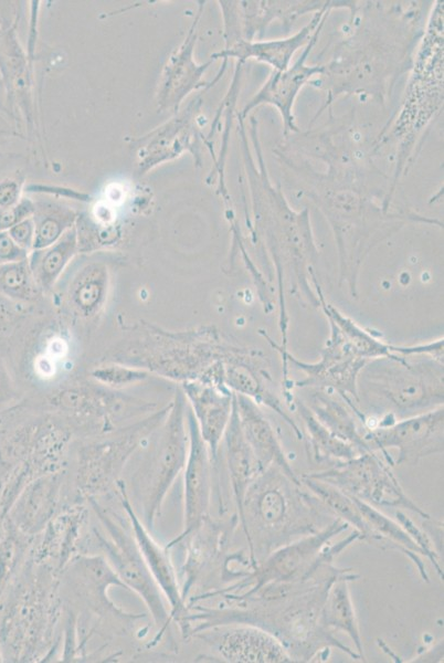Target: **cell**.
Masks as SVG:
<instances>
[{"mask_svg":"<svg viewBox=\"0 0 444 663\" xmlns=\"http://www.w3.org/2000/svg\"><path fill=\"white\" fill-rule=\"evenodd\" d=\"M60 575L35 564L24 567L0 599L3 662L44 661L54 648L61 615Z\"/></svg>","mask_w":444,"mask_h":663,"instance_id":"1","label":"cell"},{"mask_svg":"<svg viewBox=\"0 0 444 663\" xmlns=\"http://www.w3.org/2000/svg\"><path fill=\"white\" fill-rule=\"evenodd\" d=\"M406 358L393 354L368 361L358 377L359 401L401 419L443 406V364Z\"/></svg>","mask_w":444,"mask_h":663,"instance_id":"2","label":"cell"},{"mask_svg":"<svg viewBox=\"0 0 444 663\" xmlns=\"http://www.w3.org/2000/svg\"><path fill=\"white\" fill-rule=\"evenodd\" d=\"M294 484L282 471L271 467L260 473L245 493L241 526L249 544L256 532L265 554L287 544L293 535L319 532L314 519L319 515L320 501L292 488Z\"/></svg>","mask_w":444,"mask_h":663,"instance_id":"3","label":"cell"},{"mask_svg":"<svg viewBox=\"0 0 444 663\" xmlns=\"http://www.w3.org/2000/svg\"><path fill=\"white\" fill-rule=\"evenodd\" d=\"M85 501L102 525V530L92 527L89 537L82 540L89 544L84 546L81 552L93 551L103 555L127 590L136 592L142 599L158 628L154 641H159L170 627V613L165 597L142 558L130 526H124L123 518L109 507L102 505L97 497Z\"/></svg>","mask_w":444,"mask_h":663,"instance_id":"4","label":"cell"},{"mask_svg":"<svg viewBox=\"0 0 444 663\" xmlns=\"http://www.w3.org/2000/svg\"><path fill=\"white\" fill-rule=\"evenodd\" d=\"M187 407L188 401L180 389L157 429L152 449L131 475L135 497L141 507L139 517L148 529L154 527L168 492L186 465L189 449Z\"/></svg>","mask_w":444,"mask_h":663,"instance_id":"5","label":"cell"},{"mask_svg":"<svg viewBox=\"0 0 444 663\" xmlns=\"http://www.w3.org/2000/svg\"><path fill=\"white\" fill-rule=\"evenodd\" d=\"M169 406L129 425L106 431V436L77 452L75 486L80 497H98L112 491L131 456L163 422Z\"/></svg>","mask_w":444,"mask_h":663,"instance_id":"6","label":"cell"},{"mask_svg":"<svg viewBox=\"0 0 444 663\" xmlns=\"http://www.w3.org/2000/svg\"><path fill=\"white\" fill-rule=\"evenodd\" d=\"M347 526L348 524L338 517L319 532L279 546L268 554L263 564L255 567V571L250 577L231 588L218 591L231 593L239 588L252 585V588L243 594L232 593L236 597H247L265 586L294 583L309 579L352 540L360 537L359 532L356 530L346 540L339 543L340 545L324 551L325 544Z\"/></svg>","mask_w":444,"mask_h":663,"instance_id":"7","label":"cell"},{"mask_svg":"<svg viewBox=\"0 0 444 663\" xmlns=\"http://www.w3.org/2000/svg\"><path fill=\"white\" fill-rule=\"evenodd\" d=\"M330 334L316 362H304L293 356L262 330L260 332L269 345L281 355L283 361L284 386L288 381V365L304 373V378L292 385V388H323L335 391L347 403H359L358 377L368 362L359 357L346 341L339 330L329 324Z\"/></svg>","mask_w":444,"mask_h":663,"instance_id":"8","label":"cell"},{"mask_svg":"<svg viewBox=\"0 0 444 663\" xmlns=\"http://www.w3.org/2000/svg\"><path fill=\"white\" fill-rule=\"evenodd\" d=\"M307 475L329 483L368 504L408 508L430 519L429 514L405 494L392 473L391 465L384 463L374 451L336 461L329 469Z\"/></svg>","mask_w":444,"mask_h":663,"instance_id":"9","label":"cell"},{"mask_svg":"<svg viewBox=\"0 0 444 663\" xmlns=\"http://www.w3.org/2000/svg\"><path fill=\"white\" fill-rule=\"evenodd\" d=\"M62 577L66 587L82 601L89 611L117 628L126 630L144 613H131L123 610L108 596L110 587L127 590L107 559L97 552H78L63 569Z\"/></svg>","mask_w":444,"mask_h":663,"instance_id":"10","label":"cell"},{"mask_svg":"<svg viewBox=\"0 0 444 663\" xmlns=\"http://www.w3.org/2000/svg\"><path fill=\"white\" fill-rule=\"evenodd\" d=\"M443 406L402 418L385 427L364 430L363 439L372 451L380 450L388 463V449H397V464H416L421 459L443 452Z\"/></svg>","mask_w":444,"mask_h":663,"instance_id":"11","label":"cell"},{"mask_svg":"<svg viewBox=\"0 0 444 663\" xmlns=\"http://www.w3.org/2000/svg\"><path fill=\"white\" fill-rule=\"evenodd\" d=\"M187 428L189 434V449L186 465L183 467V528L167 547L181 540L192 530L198 528L207 518L212 494V462L205 442L203 441L194 418L188 403Z\"/></svg>","mask_w":444,"mask_h":663,"instance_id":"12","label":"cell"},{"mask_svg":"<svg viewBox=\"0 0 444 663\" xmlns=\"http://www.w3.org/2000/svg\"><path fill=\"white\" fill-rule=\"evenodd\" d=\"M115 487L142 558L169 604L170 620L180 627L188 613V607L181 594L180 583L169 555V549L161 547L152 538L149 529L140 519L131 504L126 482L120 478L117 481Z\"/></svg>","mask_w":444,"mask_h":663,"instance_id":"13","label":"cell"},{"mask_svg":"<svg viewBox=\"0 0 444 663\" xmlns=\"http://www.w3.org/2000/svg\"><path fill=\"white\" fill-rule=\"evenodd\" d=\"M193 638L205 641L228 662H294L276 636L251 624L215 627L199 632Z\"/></svg>","mask_w":444,"mask_h":663,"instance_id":"14","label":"cell"},{"mask_svg":"<svg viewBox=\"0 0 444 663\" xmlns=\"http://www.w3.org/2000/svg\"><path fill=\"white\" fill-rule=\"evenodd\" d=\"M87 508L82 502L63 505L32 545L30 558L61 575L71 559L80 552Z\"/></svg>","mask_w":444,"mask_h":663,"instance_id":"15","label":"cell"},{"mask_svg":"<svg viewBox=\"0 0 444 663\" xmlns=\"http://www.w3.org/2000/svg\"><path fill=\"white\" fill-rule=\"evenodd\" d=\"M222 366L224 383L232 392L274 410L292 427L298 439L303 438L298 424L284 410L282 401L266 385L272 377L265 365V355L260 349L239 346L222 362Z\"/></svg>","mask_w":444,"mask_h":663,"instance_id":"16","label":"cell"},{"mask_svg":"<svg viewBox=\"0 0 444 663\" xmlns=\"http://www.w3.org/2000/svg\"><path fill=\"white\" fill-rule=\"evenodd\" d=\"M181 390L194 414L211 462L216 467L219 444L231 417L234 392L223 382L203 379L183 381Z\"/></svg>","mask_w":444,"mask_h":663,"instance_id":"17","label":"cell"},{"mask_svg":"<svg viewBox=\"0 0 444 663\" xmlns=\"http://www.w3.org/2000/svg\"><path fill=\"white\" fill-rule=\"evenodd\" d=\"M65 470L29 482L4 515L21 533L35 538L62 508Z\"/></svg>","mask_w":444,"mask_h":663,"instance_id":"18","label":"cell"},{"mask_svg":"<svg viewBox=\"0 0 444 663\" xmlns=\"http://www.w3.org/2000/svg\"><path fill=\"white\" fill-rule=\"evenodd\" d=\"M320 27L315 31L307 48L296 63L285 71H275L245 106L244 114L260 104H271L279 110L284 120L285 133L297 130L293 116L295 97L310 77L325 71V67L321 65H305V61L316 42Z\"/></svg>","mask_w":444,"mask_h":663,"instance_id":"19","label":"cell"},{"mask_svg":"<svg viewBox=\"0 0 444 663\" xmlns=\"http://www.w3.org/2000/svg\"><path fill=\"white\" fill-rule=\"evenodd\" d=\"M236 408L244 436L257 460L261 473L276 467L293 483L302 485L289 465L275 431L265 414L250 398L236 394Z\"/></svg>","mask_w":444,"mask_h":663,"instance_id":"20","label":"cell"},{"mask_svg":"<svg viewBox=\"0 0 444 663\" xmlns=\"http://www.w3.org/2000/svg\"><path fill=\"white\" fill-rule=\"evenodd\" d=\"M230 481L240 523L243 520V502L252 482L261 473L257 460L247 443L237 413L235 393L229 423L223 438Z\"/></svg>","mask_w":444,"mask_h":663,"instance_id":"21","label":"cell"},{"mask_svg":"<svg viewBox=\"0 0 444 663\" xmlns=\"http://www.w3.org/2000/svg\"><path fill=\"white\" fill-rule=\"evenodd\" d=\"M110 284V271L104 262L89 261L75 270L65 287L64 299L80 318L95 317L104 307Z\"/></svg>","mask_w":444,"mask_h":663,"instance_id":"22","label":"cell"},{"mask_svg":"<svg viewBox=\"0 0 444 663\" xmlns=\"http://www.w3.org/2000/svg\"><path fill=\"white\" fill-rule=\"evenodd\" d=\"M328 4L329 2L325 3L311 21L294 35L271 41L241 40L229 54L239 60L255 59L272 65L276 71L287 70L294 53L310 41L317 25L326 18Z\"/></svg>","mask_w":444,"mask_h":663,"instance_id":"23","label":"cell"},{"mask_svg":"<svg viewBox=\"0 0 444 663\" xmlns=\"http://www.w3.org/2000/svg\"><path fill=\"white\" fill-rule=\"evenodd\" d=\"M308 396V408L315 417L335 435L351 444L360 454L372 451L356 421L352 408L335 391L311 388ZM358 418V417H357Z\"/></svg>","mask_w":444,"mask_h":663,"instance_id":"24","label":"cell"},{"mask_svg":"<svg viewBox=\"0 0 444 663\" xmlns=\"http://www.w3.org/2000/svg\"><path fill=\"white\" fill-rule=\"evenodd\" d=\"M225 532L207 518L198 528L176 545H184V562L181 567V594L187 602L188 596L205 566L213 559L224 544Z\"/></svg>","mask_w":444,"mask_h":663,"instance_id":"25","label":"cell"},{"mask_svg":"<svg viewBox=\"0 0 444 663\" xmlns=\"http://www.w3.org/2000/svg\"><path fill=\"white\" fill-rule=\"evenodd\" d=\"M77 250L76 233L66 231L55 243L33 250L29 264L41 292L50 291L61 278Z\"/></svg>","mask_w":444,"mask_h":663,"instance_id":"26","label":"cell"},{"mask_svg":"<svg viewBox=\"0 0 444 663\" xmlns=\"http://www.w3.org/2000/svg\"><path fill=\"white\" fill-rule=\"evenodd\" d=\"M293 408L307 430L309 453L316 462L345 461L360 454L351 444L328 430L302 399L294 397Z\"/></svg>","mask_w":444,"mask_h":663,"instance_id":"27","label":"cell"},{"mask_svg":"<svg viewBox=\"0 0 444 663\" xmlns=\"http://www.w3.org/2000/svg\"><path fill=\"white\" fill-rule=\"evenodd\" d=\"M351 578L355 576L340 573L332 581L323 607L321 622L331 632L335 630L346 632L362 656V641L348 588V580Z\"/></svg>","mask_w":444,"mask_h":663,"instance_id":"28","label":"cell"},{"mask_svg":"<svg viewBox=\"0 0 444 663\" xmlns=\"http://www.w3.org/2000/svg\"><path fill=\"white\" fill-rule=\"evenodd\" d=\"M314 285L319 295V307L323 309L328 323L332 324L339 330L359 357L370 361L372 359L393 355L390 349V344L374 337L370 332L362 328L351 318L343 315L339 309L327 303L317 280L314 281Z\"/></svg>","mask_w":444,"mask_h":663,"instance_id":"29","label":"cell"},{"mask_svg":"<svg viewBox=\"0 0 444 663\" xmlns=\"http://www.w3.org/2000/svg\"><path fill=\"white\" fill-rule=\"evenodd\" d=\"M120 402L123 401L117 396L85 387L66 389L51 399V403L64 412L103 418L107 425L110 417L121 411Z\"/></svg>","mask_w":444,"mask_h":663,"instance_id":"30","label":"cell"},{"mask_svg":"<svg viewBox=\"0 0 444 663\" xmlns=\"http://www.w3.org/2000/svg\"><path fill=\"white\" fill-rule=\"evenodd\" d=\"M300 483L306 485L336 517L356 526L362 539L372 544L378 543L377 535L361 515L351 496L336 486L313 478L307 474L300 477Z\"/></svg>","mask_w":444,"mask_h":663,"instance_id":"31","label":"cell"},{"mask_svg":"<svg viewBox=\"0 0 444 663\" xmlns=\"http://www.w3.org/2000/svg\"><path fill=\"white\" fill-rule=\"evenodd\" d=\"M34 539L21 533L7 517L2 518L0 532V599L24 567Z\"/></svg>","mask_w":444,"mask_h":663,"instance_id":"32","label":"cell"},{"mask_svg":"<svg viewBox=\"0 0 444 663\" xmlns=\"http://www.w3.org/2000/svg\"><path fill=\"white\" fill-rule=\"evenodd\" d=\"M351 497L355 501L366 522L370 525V527L377 535L378 543H381L385 538L388 540H391L393 545H397L400 551L406 554L408 557L416 564L423 579L427 581L429 577L425 572V567L417 557L419 554L423 555V551L410 537V535L404 530V528L394 520L390 519L381 512L377 511L374 507L371 506V504H368L357 497Z\"/></svg>","mask_w":444,"mask_h":663,"instance_id":"33","label":"cell"},{"mask_svg":"<svg viewBox=\"0 0 444 663\" xmlns=\"http://www.w3.org/2000/svg\"><path fill=\"white\" fill-rule=\"evenodd\" d=\"M33 277L29 257L23 261L0 264V295L10 301L29 302L40 293Z\"/></svg>","mask_w":444,"mask_h":663,"instance_id":"34","label":"cell"},{"mask_svg":"<svg viewBox=\"0 0 444 663\" xmlns=\"http://www.w3.org/2000/svg\"><path fill=\"white\" fill-rule=\"evenodd\" d=\"M91 376L98 383L116 389L146 380L150 371L127 364L108 361L96 366L91 371Z\"/></svg>","mask_w":444,"mask_h":663,"instance_id":"35","label":"cell"},{"mask_svg":"<svg viewBox=\"0 0 444 663\" xmlns=\"http://www.w3.org/2000/svg\"><path fill=\"white\" fill-rule=\"evenodd\" d=\"M395 515L400 522V525L421 548L423 555H425L431 560V562L434 564L436 572L441 578H443V572L437 564L438 555L434 550L433 544L430 540L429 536L422 529L416 527V525H414V523L410 518H408V516H405V514H403L402 512L398 511Z\"/></svg>","mask_w":444,"mask_h":663,"instance_id":"36","label":"cell"},{"mask_svg":"<svg viewBox=\"0 0 444 663\" xmlns=\"http://www.w3.org/2000/svg\"><path fill=\"white\" fill-rule=\"evenodd\" d=\"M391 352L401 356H427L437 362L443 364V337H440L430 343L414 345V346H397L390 345Z\"/></svg>","mask_w":444,"mask_h":663,"instance_id":"37","label":"cell"},{"mask_svg":"<svg viewBox=\"0 0 444 663\" xmlns=\"http://www.w3.org/2000/svg\"><path fill=\"white\" fill-rule=\"evenodd\" d=\"M29 253L18 245L8 231H0V264L27 260Z\"/></svg>","mask_w":444,"mask_h":663,"instance_id":"38","label":"cell"},{"mask_svg":"<svg viewBox=\"0 0 444 663\" xmlns=\"http://www.w3.org/2000/svg\"><path fill=\"white\" fill-rule=\"evenodd\" d=\"M34 231L33 222L25 219L10 228L8 233L18 245L29 252V250L33 248Z\"/></svg>","mask_w":444,"mask_h":663,"instance_id":"39","label":"cell"},{"mask_svg":"<svg viewBox=\"0 0 444 663\" xmlns=\"http://www.w3.org/2000/svg\"><path fill=\"white\" fill-rule=\"evenodd\" d=\"M31 212L28 206H18L15 208H7L0 212V231H7L17 223L25 220V217Z\"/></svg>","mask_w":444,"mask_h":663,"instance_id":"40","label":"cell"},{"mask_svg":"<svg viewBox=\"0 0 444 663\" xmlns=\"http://www.w3.org/2000/svg\"><path fill=\"white\" fill-rule=\"evenodd\" d=\"M17 397L15 388L3 359L0 357V407L8 404Z\"/></svg>","mask_w":444,"mask_h":663,"instance_id":"41","label":"cell"},{"mask_svg":"<svg viewBox=\"0 0 444 663\" xmlns=\"http://www.w3.org/2000/svg\"><path fill=\"white\" fill-rule=\"evenodd\" d=\"M17 191L14 187L9 183H3L0 186V207L6 209L10 208L11 204L15 201Z\"/></svg>","mask_w":444,"mask_h":663,"instance_id":"42","label":"cell"},{"mask_svg":"<svg viewBox=\"0 0 444 663\" xmlns=\"http://www.w3.org/2000/svg\"><path fill=\"white\" fill-rule=\"evenodd\" d=\"M13 316L14 313L7 306V303L0 302V334L7 330L13 320Z\"/></svg>","mask_w":444,"mask_h":663,"instance_id":"43","label":"cell"},{"mask_svg":"<svg viewBox=\"0 0 444 663\" xmlns=\"http://www.w3.org/2000/svg\"><path fill=\"white\" fill-rule=\"evenodd\" d=\"M0 662H3V660H2V652H1V644H0Z\"/></svg>","mask_w":444,"mask_h":663,"instance_id":"44","label":"cell"},{"mask_svg":"<svg viewBox=\"0 0 444 663\" xmlns=\"http://www.w3.org/2000/svg\"><path fill=\"white\" fill-rule=\"evenodd\" d=\"M1 523H2V517L0 516V532H1Z\"/></svg>","mask_w":444,"mask_h":663,"instance_id":"45","label":"cell"}]
</instances>
